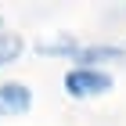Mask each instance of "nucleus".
Segmentation results:
<instances>
[{
    "mask_svg": "<svg viewBox=\"0 0 126 126\" xmlns=\"http://www.w3.org/2000/svg\"><path fill=\"white\" fill-rule=\"evenodd\" d=\"M65 90L72 97H97V94H108L112 90V76L101 72V68L79 65V68H68L65 72Z\"/></svg>",
    "mask_w": 126,
    "mask_h": 126,
    "instance_id": "obj_1",
    "label": "nucleus"
},
{
    "mask_svg": "<svg viewBox=\"0 0 126 126\" xmlns=\"http://www.w3.org/2000/svg\"><path fill=\"white\" fill-rule=\"evenodd\" d=\"M29 108H32V94L25 83H4L0 87V119L25 115Z\"/></svg>",
    "mask_w": 126,
    "mask_h": 126,
    "instance_id": "obj_2",
    "label": "nucleus"
},
{
    "mask_svg": "<svg viewBox=\"0 0 126 126\" xmlns=\"http://www.w3.org/2000/svg\"><path fill=\"white\" fill-rule=\"evenodd\" d=\"M18 54H22V40H18V36H11V32H4V36H0V65L15 61Z\"/></svg>",
    "mask_w": 126,
    "mask_h": 126,
    "instance_id": "obj_3",
    "label": "nucleus"
},
{
    "mask_svg": "<svg viewBox=\"0 0 126 126\" xmlns=\"http://www.w3.org/2000/svg\"><path fill=\"white\" fill-rule=\"evenodd\" d=\"M0 36H4V18H0Z\"/></svg>",
    "mask_w": 126,
    "mask_h": 126,
    "instance_id": "obj_4",
    "label": "nucleus"
}]
</instances>
